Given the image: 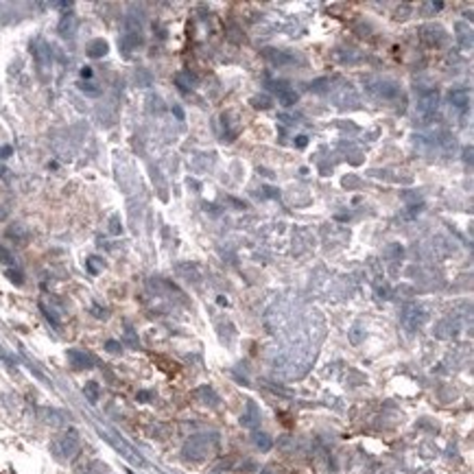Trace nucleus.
Listing matches in <instances>:
<instances>
[{
    "label": "nucleus",
    "instance_id": "obj_1",
    "mask_svg": "<svg viewBox=\"0 0 474 474\" xmlns=\"http://www.w3.org/2000/svg\"><path fill=\"white\" fill-rule=\"evenodd\" d=\"M269 90H271L273 94L278 96L284 105H293L295 101H298V94H295V90H293L286 81H269Z\"/></svg>",
    "mask_w": 474,
    "mask_h": 474
},
{
    "label": "nucleus",
    "instance_id": "obj_2",
    "mask_svg": "<svg viewBox=\"0 0 474 474\" xmlns=\"http://www.w3.org/2000/svg\"><path fill=\"white\" fill-rule=\"evenodd\" d=\"M422 37H424V42H429L431 46H439V44L444 42L446 33H444L442 26L431 24V26H424V29H422Z\"/></svg>",
    "mask_w": 474,
    "mask_h": 474
},
{
    "label": "nucleus",
    "instance_id": "obj_3",
    "mask_svg": "<svg viewBox=\"0 0 474 474\" xmlns=\"http://www.w3.org/2000/svg\"><path fill=\"white\" fill-rule=\"evenodd\" d=\"M424 319H426V315H424V311H420V308H409L404 315V324H406V328H411V330L422 326Z\"/></svg>",
    "mask_w": 474,
    "mask_h": 474
},
{
    "label": "nucleus",
    "instance_id": "obj_4",
    "mask_svg": "<svg viewBox=\"0 0 474 474\" xmlns=\"http://www.w3.org/2000/svg\"><path fill=\"white\" fill-rule=\"evenodd\" d=\"M109 50V44L105 42V39H92L88 44V57L92 59H98V57H105Z\"/></svg>",
    "mask_w": 474,
    "mask_h": 474
},
{
    "label": "nucleus",
    "instance_id": "obj_5",
    "mask_svg": "<svg viewBox=\"0 0 474 474\" xmlns=\"http://www.w3.org/2000/svg\"><path fill=\"white\" fill-rule=\"evenodd\" d=\"M77 29V18L72 16V13H66L62 18V22H59V35L62 37H72V33Z\"/></svg>",
    "mask_w": 474,
    "mask_h": 474
},
{
    "label": "nucleus",
    "instance_id": "obj_6",
    "mask_svg": "<svg viewBox=\"0 0 474 474\" xmlns=\"http://www.w3.org/2000/svg\"><path fill=\"white\" fill-rule=\"evenodd\" d=\"M195 83H197V77L193 72H182V75H177V85H180L184 92H190L195 88Z\"/></svg>",
    "mask_w": 474,
    "mask_h": 474
},
{
    "label": "nucleus",
    "instance_id": "obj_7",
    "mask_svg": "<svg viewBox=\"0 0 474 474\" xmlns=\"http://www.w3.org/2000/svg\"><path fill=\"white\" fill-rule=\"evenodd\" d=\"M142 44V35L140 33H134V31H129L127 35H125V39H123V50L125 48H134V46H140Z\"/></svg>",
    "mask_w": 474,
    "mask_h": 474
},
{
    "label": "nucleus",
    "instance_id": "obj_8",
    "mask_svg": "<svg viewBox=\"0 0 474 474\" xmlns=\"http://www.w3.org/2000/svg\"><path fill=\"white\" fill-rule=\"evenodd\" d=\"M450 101H452V105H457V107H465V105H468V92L452 90L450 92Z\"/></svg>",
    "mask_w": 474,
    "mask_h": 474
},
{
    "label": "nucleus",
    "instance_id": "obj_9",
    "mask_svg": "<svg viewBox=\"0 0 474 474\" xmlns=\"http://www.w3.org/2000/svg\"><path fill=\"white\" fill-rule=\"evenodd\" d=\"M70 361L75 363L77 367H90L92 365V359L83 352H70Z\"/></svg>",
    "mask_w": 474,
    "mask_h": 474
},
{
    "label": "nucleus",
    "instance_id": "obj_10",
    "mask_svg": "<svg viewBox=\"0 0 474 474\" xmlns=\"http://www.w3.org/2000/svg\"><path fill=\"white\" fill-rule=\"evenodd\" d=\"M437 98H439V96H437V92H431L429 96H424V98H422V109H424V111H435L437 103H439Z\"/></svg>",
    "mask_w": 474,
    "mask_h": 474
},
{
    "label": "nucleus",
    "instance_id": "obj_11",
    "mask_svg": "<svg viewBox=\"0 0 474 474\" xmlns=\"http://www.w3.org/2000/svg\"><path fill=\"white\" fill-rule=\"evenodd\" d=\"M252 105H254L256 109H269V107H271V101H269L265 94H258V96L252 98Z\"/></svg>",
    "mask_w": 474,
    "mask_h": 474
},
{
    "label": "nucleus",
    "instance_id": "obj_12",
    "mask_svg": "<svg viewBox=\"0 0 474 474\" xmlns=\"http://www.w3.org/2000/svg\"><path fill=\"white\" fill-rule=\"evenodd\" d=\"M254 442L258 444V446H260L262 450H267L269 446H271V439H269L267 435H262V433H256V435H254Z\"/></svg>",
    "mask_w": 474,
    "mask_h": 474
},
{
    "label": "nucleus",
    "instance_id": "obj_13",
    "mask_svg": "<svg viewBox=\"0 0 474 474\" xmlns=\"http://www.w3.org/2000/svg\"><path fill=\"white\" fill-rule=\"evenodd\" d=\"M88 269H90V273H98L103 269V262L96 260V258H90L88 260Z\"/></svg>",
    "mask_w": 474,
    "mask_h": 474
},
{
    "label": "nucleus",
    "instance_id": "obj_14",
    "mask_svg": "<svg viewBox=\"0 0 474 474\" xmlns=\"http://www.w3.org/2000/svg\"><path fill=\"white\" fill-rule=\"evenodd\" d=\"M7 278H9L13 284H22V273H20V271H13V269H9V271H7Z\"/></svg>",
    "mask_w": 474,
    "mask_h": 474
},
{
    "label": "nucleus",
    "instance_id": "obj_15",
    "mask_svg": "<svg viewBox=\"0 0 474 474\" xmlns=\"http://www.w3.org/2000/svg\"><path fill=\"white\" fill-rule=\"evenodd\" d=\"M96 393H98V387L94 383H90L88 387H85V396H88L90 400H96Z\"/></svg>",
    "mask_w": 474,
    "mask_h": 474
},
{
    "label": "nucleus",
    "instance_id": "obj_16",
    "mask_svg": "<svg viewBox=\"0 0 474 474\" xmlns=\"http://www.w3.org/2000/svg\"><path fill=\"white\" fill-rule=\"evenodd\" d=\"M13 153V149L9 147V144H5V147H0V160H7Z\"/></svg>",
    "mask_w": 474,
    "mask_h": 474
},
{
    "label": "nucleus",
    "instance_id": "obj_17",
    "mask_svg": "<svg viewBox=\"0 0 474 474\" xmlns=\"http://www.w3.org/2000/svg\"><path fill=\"white\" fill-rule=\"evenodd\" d=\"M79 88H81V90H85V92H90V94H98V88H92V85H88V83H85V81H81V83H79Z\"/></svg>",
    "mask_w": 474,
    "mask_h": 474
},
{
    "label": "nucleus",
    "instance_id": "obj_18",
    "mask_svg": "<svg viewBox=\"0 0 474 474\" xmlns=\"http://www.w3.org/2000/svg\"><path fill=\"white\" fill-rule=\"evenodd\" d=\"M0 260H5V262H11V254H9V252H5L3 247H0Z\"/></svg>",
    "mask_w": 474,
    "mask_h": 474
},
{
    "label": "nucleus",
    "instance_id": "obj_19",
    "mask_svg": "<svg viewBox=\"0 0 474 474\" xmlns=\"http://www.w3.org/2000/svg\"><path fill=\"white\" fill-rule=\"evenodd\" d=\"M306 142H308V138H306V136H300L298 140H295V144H298V147H304Z\"/></svg>",
    "mask_w": 474,
    "mask_h": 474
},
{
    "label": "nucleus",
    "instance_id": "obj_20",
    "mask_svg": "<svg viewBox=\"0 0 474 474\" xmlns=\"http://www.w3.org/2000/svg\"><path fill=\"white\" fill-rule=\"evenodd\" d=\"M107 347H109L111 352H118V350H121V347H118V343H116V341H109V343H107Z\"/></svg>",
    "mask_w": 474,
    "mask_h": 474
},
{
    "label": "nucleus",
    "instance_id": "obj_21",
    "mask_svg": "<svg viewBox=\"0 0 474 474\" xmlns=\"http://www.w3.org/2000/svg\"><path fill=\"white\" fill-rule=\"evenodd\" d=\"M81 77H85V79L92 77V70H90V68H83V70H81Z\"/></svg>",
    "mask_w": 474,
    "mask_h": 474
},
{
    "label": "nucleus",
    "instance_id": "obj_22",
    "mask_svg": "<svg viewBox=\"0 0 474 474\" xmlns=\"http://www.w3.org/2000/svg\"><path fill=\"white\" fill-rule=\"evenodd\" d=\"M5 216H7V212H5V210H3V206H0V221H3Z\"/></svg>",
    "mask_w": 474,
    "mask_h": 474
}]
</instances>
